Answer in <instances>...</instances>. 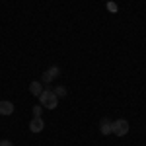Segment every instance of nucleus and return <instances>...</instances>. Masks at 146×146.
Listing matches in <instances>:
<instances>
[{
  "mask_svg": "<svg viewBox=\"0 0 146 146\" xmlns=\"http://www.w3.org/2000/svg\"><path fill=\"white\" fill-rule=\"evenodd\" d=\"M39 101H41V105L45 109H55L58 105V98L55 96V92H51V90H43V94L39 96Z\"/></svg>",
  "mask_w": 146,
  "mask_h": 146,
  "instance_id": "f257e3e1",
  "label": "nucleus"
},
{
  "mask_svg": "<svg viewBox=\"0 0 146 146\" xmlns=\"http://www.w3.org/2000/svg\"><path fill=\"white\" fill-rule=\"evenodd\" d=\"M107 10L111 12V14H117L119 8H117V4H115V2H107Z\"/></svg>",
  "mask_w": 146,
  "mask_h": 146,
  "instance_id": "1a4fd4ad",
  "label": "nucleus"
},
{
  "mask_svg": "<svg viewBox=\"0 0 146 146\" xmlns=\"http://www.w3.org/2000/svg\"><path fill=\"white\" fill-rule=\"evenodd\" d=\"M129 133V121L127 119H117V121H113L111 125V135L115 136H125Z\"/></svg>",
  "mask_w": 146,
  "mask_h": 146,
  "instance_id": "f03ea898",
  "label": "nucleus"
},
{
  "mask_svg": "<svg viewBox=\"0 0 146 146\" xmlns=\"http://www.w3.org/2000/svg\"><path fill=\"white\" fill-rule=\"evenodd\" d=\"M41 111H43V105H35L33 107V115L35 117H41Z\"/></svg>",
  "mask_w": 146,
  "mask_h": 146,
  "instance_id": "9d476101",
  "label": "nucleus"
},
{
  "mask_svg": "<svg viewBox=\"0 0 146 146\" xmlns=\"http://www.w3.org/2000/svg\"><path fill=\"white\" fill-rule=\"evenodd\" d=\"M0 146H14L12 140H0Z\"/></svg>",
  "mask_w": 146,
  "mask_h": 146,
  "instance_id": "9b49d317",
  "label": "nucleus"
},
{
  "mask_svg": "<svg viewBox=\"0 0 146 146\" xmlns=\"http://www.w3.org/2000/svg\"><path fill=\"white\" fill-rule=\"evenodd\" d=\"M14 113V103L12 101H0V115H12Z\"/></svg>",
  "mask_w": 146,
  "mask_h": 146,
  "instance_id": "39448f33",
  "label": "nucleus"
},
{
  "mask_svg": "<svg viewBox=\"0 0 146 146\" xmlns=\"http://www.w3.org/2000/svg\"><path fill=\"white\" fill-rule=\"evenodd\" d=\"M43 129H45V121L41 117H33V121L29 123V131L31 133H41Z\"/></svg>",
  "mask_w": 146,
  "mask_h": 146,
  "instance_id": "20e7f679",
  "label": "nucleus"
},
{
  "mask_svg": "<svg viewBox=\"0 0 146 146\" xmlns=\"http://www.w3.org/2000/svg\"><path fill=\"white\" fill-rule=\"evenodd\" d=\"M58 74H60V68H58V66H51L49 70L43 72V76H41V84H49V82H53Z\"/></svg>",
  "mask_w": 146,
  "mask_h": 146,
  "instance_id": "7ed1b4c3",
  "label": "nucleus"
},
{
  "mask_svg": "<svg viewBox=\"0 0 146 146\" xmlns=\"http://www.w3.org/2000/svg\"><path fill=\"white\" fill-rule=\"evenodd\" d=\"M111 125H113V123H109V119H101V123H100L101 135H105V136L111 135Z\"/></svg>",
  "mask_w": 146,
  "mask_h": 146,
  "instance_id": "0eeeda50",
  "label": "nucleus"
},
{
  "mask_svg": "<svg viewBox=\"0 0 146 146\" xmlns=\"http://www.w3.org/2000/svg\"><path fill=\"white\" fill-rule=\"evenodd\" d=\"M55 96H56V98H64V96H66V88H64V86L55 88Z\"/></svg>",
  "mask_w": 146,
  "mask_h": 146,
  "instance_id": "6e6552de",
  "label": "nucleus"
},
{
  "mask_svg": "<svg viewBox=\"0 0 146 146\" xmlns=\"http://www.w3.org/2000/svg\"><path fill=\"white\" fill-rule=\"evenodd\" d=\"M29 92H31V96L39 98V96L43 94V84H41V82H31V84H29Z\"/></svg>",
  "mask_w": 146,
  "mask_h": 146,
  "instance_id": "423d86ee",
  "label": "nucleus"
}]
</instances>
